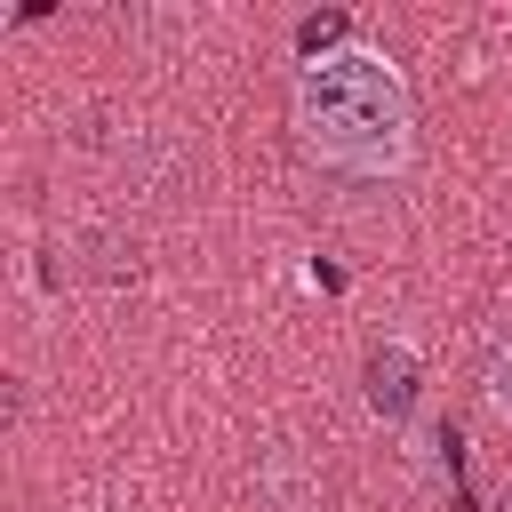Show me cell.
Returning <instances> with one entry per match:
<instances>
[{
    "mask_svg": "<svg viewBox=\"0 0 512 512\" xmlns=\"http://www.w3.org/2000/svg\"><path fill=\"white\" fill-rule=\"evenodd\" d=\"M504 512H512V496H504Z\"/></svg>",
    "mask_w": 512,
    "mask_h": 512,
    "instance_id": "cell-4",
    "label": "cell"
},
{
    "mask_svg": "<svg viewBox=\"0 0 512 512\" xmlns=\"http://www.w3.org/2000/svg\"><path fill=\"white\" fill-rule=\"evenodd\" d=\"M480 400H488V416L496 424H512V320L488 336V352H480Z\"/></svg>",
    "mask_w": 512,
    "mask_h": 512,
    "instance_id": "cell-3",
    "label": "cell"
},
{
    "mask_svg": "<svg viewBox=\"0 0 512 512\" xmlns=\"http://www.w3.org/2000/svg\"><path fill=\"white\" fill-rule=\"evenodd\" d=\"M408 400H416V360L400 344H376L368 352V408L376 416H408Z\"/></svg>",
    "mask_w": 512,
    "mask_h": 512,
    "instance_id": "cell-2",
    "label": "cell"
},
{
    "mask_svg": "<svg viewBox=\"0 0 512 512\" xmlns=\"http://www.w3.org/2000/svg\"><path fill=\"white\" fill-rule=\"evenodd\" d=\"M296 136L336 176H368V184L400 176L416 152V104L400 64L360 40H344L336 56H312L296 72Z\"/></svg>",
    "mask_w": 512,
    "mask_h": 512,
    "instance_id": "cell-1",
    "label": "cell"
}]
</instances>
